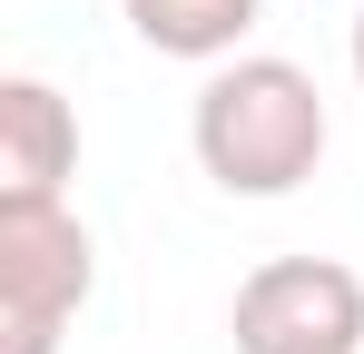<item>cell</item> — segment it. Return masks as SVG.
<instances>
[{
    "label": "cell",
    "mask_w": 364,
    "mask_h": 354,
    "mask_svg": "<svg viewBox=\"0 0 364 354\" xmlns=\"http://www.w3.org/2000/svg\"><path fill=\"white\" fill-rule=\"evenodd\" d=\"M325 158V89L296 59H237L197 89V168L227 197H286Z\"/></svg>",
    "instance_id": "cell-1"
},
{
    "label": "cell",
    "mask_w": 364,
    "mask_h": 354,
    "mask_svg": "<svg viewBox=\"0 0 364 354\" xmlns=\"http://www.w3.org/2000/svg\"><path fill=\"white\" fill-rule=\"evenodd\" d=\"M99 276L89 227L60 197H0V354H50Z\"/></svg>",
    "instance_id": "cell-2"
},
{
    "label": "cell",
    "mask_w": 364,
    "mask_h": 354,
    "mask_svg": "<svg viewBox=\"0 0 364 354\" xmlns=\"http://www.w3.org/2000/svg\"><path fill=\"white\" fill-rule=\"evenodd\" d=\"M237 354H364V276L335 256H266L227 315Z\"/></svg>",
    "instance_id": "cell-3"
},
{
    "label": "cell",
    "mask_w": 364,
    "mask_h": 354,
    "mask_svg": "<svg viewBox=\"0 0 364 354\" xmlns=\"http://www.w3.org/2000/svg\"><path fill=\"white\" fill-rule=\"evenodd\" d=\"M79 168V118L50 79H0V197H60Z\"/></svg>",
    "instance_id": "cell-4"
},
{
    "label": "cell",
    "mask_w": 364,
    "mask_h": 354,
    "mask_svg": "<svg viewBox=\"0 0 364 354\" xmlns=\"http://www.w3.org/2000/svg\"><path fill=\"white\" fill-rule=\"evenodd\" d=\"M119 10H128V30L168 59H217L256 30V0H119Z\"/></svg>",
    "instance_id": "cell-5"
},
{
    "label": "cell",
    "mask_w": 364,
    "mask_h": 354,
    "mask_svg": "<svg viewBox=\"0 0 364 354\" xmlns=\"http://www.w3.org/2000/svg\"><path fill=\"white\" fill-rule=\"evenodd\" d=\"M355 79H364V10H355Z\"/></svg>",
    "instance_id": "cell-6"
}]
</instances>
